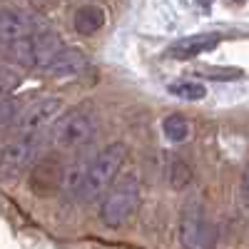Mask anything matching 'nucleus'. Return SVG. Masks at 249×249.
I'll return each mask as SVG.
<instances>
[{
  "instance_id": "obj_1",
  "label": "nucleus",
  "mask_w": 249,
  "mask_h": 249,
  "mask_svg": "<svg viewBox=\"0 0 249 249\" xmlns=\"http://www.w3.org/2000/svg\"><path fill=\"white\" fill-rule=\"evenodd\" d=\"M124 157H127V144L124 142H110L107 147H102L95 160L85 167V182H82L80 197L82 199H95L100 192H105L110 184H115L117 172L122 167Z\"/></svg>"
},
{
  "instance_id": "obj_2",
  "label": "nucleus",
  "mask_w": 249,
  "mask_h": 249,
  "mask_svg": "<svg viewBox=\"0 0 249 249\" xmlns=\"http://www.w3.org/2000/svg\"><path fill=\"white\" fill-rule=\"evenodd\" d=\"M95 130H97V112L92 102H82V105L62 112L60 120L53 124V142L62 150H72L90 142Z\"/></svg>"
},
{
  "instance_id": "obj_3",
  "label": "nucleus",
  "mask_w": 249,
  "mask_h": 249,
  "mask_svg": "<svg viewBox=\"0 0 249 249\" xmlns=\"http://www.w3.org/2000/svg\"><path fill=\"white\" fill-rule=\"evenodd\" d=\"M140 204V179L127 172L122 175L105 195L100 207V219L107 227H120Z\"/></svg>"
},
{
  "instance_id": "obj_4",
  "label": "nucleus",
  "mask_w": 249,
  "mask_h": 249,
  "mask_svg": "<svg viewBox=\"0 0 249 249\" xmlns=\"http://www.w3.org/2000/svg\"><path fill=\"white\" fill-rule=\"evenodd\" d=\"M217 239V230L212 219L207 217L204 204L192 197L187 199L184 210H182V219H179V242L184 249H212Z\"/></svg>"
},
{
  "instance_id": "obj_5",
  "label": "nucleus",
  "mask_w": 249,
  "mask_h": 249,
  "mask_svg": "<svg viewBox=\"0 0 249 249\" xmlns=\"http://www.w3.org/2000/svg\"><path fill=\"white\" fill-rule=\"evenodd\" d=\"M65 179H68V170L55 155H45L40 157L33 170H30V192L37 195V197H50L55 195L60 187H65Z\"/></svg>"
},
{
  "instance_id": "obj_6",
  "label": "nucleus",
  "mask_w": 249,
  "mask_h": 249,
  "mask_svg": "<svg viewBox=\"0 0 249 249\" xmlns=\"http://www.w3.org/2000/svg\"><path fill=\"white\" fill-rule=\"evenodd\" d=\"M35 30V20L20 8H0V40H3V48H10L20 40L33 37Z\"/></svg>"
},
{
  "instance_id": "obj_7",
  "label": "nucleus",
  "mask_w": 249,
  "mask_h": 249,
  "mask_svg": "<svg viewBox=\"0 0 249 249\" xmlns=\"http://www.w3.org/2000/svg\"><path fill=\"white\" fill-rule=\"evenodd\" d=\"M57 115H60V97H43L23 112V117L18 120V130L23 137H33L43 127H48Z\"/></svg>"
},
{
  "instance_id": "obj_8",
  "label": "nucleus",
  "mask_w": 249,
  "mask_h": 249,
  "mask_svg": "<svg viewBox=\"0 0 249 249\" xmlns=\"http://www.w3.org/2000/svg\"><path fill=\"white\" fill-rule=\"evenodd\" d=\"M33 155H35V140L20 137V140L8 142L3 147V155H0V172H3V177L10 179L20 175L33 162Z\"/></svg>"
},
{
  "instance_id": "obj_9",
  "label": "nucleus",
  "mask_w": 249,
  "mask_h": 249,
  "mask_svg": "<svg viewBox=\"0 0 249 249\" xmlns=\"http://www.w3.org/2000/svg\"><path fill=\"white\" fill-rule=\"evenodd\" d=\"M222 35L217 33H202V35H190V37H182L177 43L170 45V55L177 57V60H192V57H199L204 53H210L219 45Z\"/></svg>"
},
{
  "instance_id": "obj_10",
  "label": "nucleus",
  "mask_w": 249,
  "mask_h": 249,
  "mask_svg": "<svg viewBox=\"0 0 249 249\" xmlns=\"http://www.w3.org/2000/svg\"><path fill=\"white\" fill-rule=\"evenodd\" d=\"M33 53H35V65H40V68H48L50 62L65 50V43H62V37L55 33V30H40V33H35L33 37Z\"/></svg>"
},
{
  "instance_id": "obj_11",
  "label": "nucleus",
  "mask_w": 249,
  "mask_h": 249,
  "mask_svg": "<svg viewBox=\"0 0 249 249\" xmlns=\"http://www.w3.org/2000/svg\"><path fill=\"white\" fill-rule=\"evenodd\" d=\"M85 68H88V55L77 48H65L45 68V72H50L55 77H72V75H80Z\"/></svg>"
},
{
  "instance_id": "obj_12",
  "label": "nucleus",
  "mask_w": 249,
  "mask_h": 249,
  "mask_svg": "<svg viewBox=\"0 0 249 249\" xmlns=\"http://www.w3.org/2000/svg\"><path fill=\"white\" fill-rule=\"evenodd\" d=\"M107 23V13L100 5H80L72 15V25L80 35H95Z\"/></svg>"
},
{
  "instance_id": "obj_13",
  "label": "nucleus",
  "mask_w": 249,
  "mask_h": 249,
  "mask_svg": "<svg viewBox=\"0 0 249 249\" xmlns=\"http://www.w3.org/2000/svg\"><path fill=\"white\" fill-rule=\"evenodd\" d=\"M162 132H164V137H167L170 142H187L190 140V132H192V127H190V120H187L184 115H167L162 120Z\"/></svg>"
},
{
  "instance_id": "obj_14",
  "label": "nucleus",
  "mask_w": 249,
  "mask_h": 249,
  "mask_svg": "<svg viewBox=\"0 0 249 249\" xmlns=\"http://www.w3.org/2000/svg\"><path fill=\"white\" fill-rule=\"evenodd\" d=\"M175 97L179 100H187V102H197L207 95V88L202 85V82L197 80H179V82H170V88H167Z\"/></svg>"
},
{
  "instance_id": "obj_15",
  "label": "nucleus",
  "mask_w": 249,
  "mask_h": 249,
  "mask_svg": "<svg viewBox=\"0 0 249 249\" xmlns=\"http://www.w3.org/2000/svg\"><path fill=\"white\" fill-rule=\"evenodd\" d=\"M167 179H170V184L175 187V190H182V187H187V184H190V179H192V172H190V167H187V164H184L182 160H177V157H170Z\"/></svg>"
},
{
  "instance_id": "obj_16",
  "label": "nucleus",
  "mask_w": 249,
  "mask_h": 249,
  "mask_svg": "<svg viewBox=\"0 0 249 249\" xmlns=\"http://www.w3.org/2000/svg\"><path fill=\"white\" fill-rule=\"evenodd\" d=\"M0 120H3V122H0L3 127H10L15 120H20V115H18V110H15V100H13L10 95L3 97V115H0Z\"/></svg>"
},
{
  "instance_id": "obj_17",
  "label": "nucleus",
  "mask_w": 249,
  "mask_h": 249,
  "mask_svg": "<svg viewBox=\"0 0 249 249\" xmlns=\"http://www.w3.org/2000/svg\"><path fill=\"white\" fill-rule=\"evenodd\" d=\"M204 75H210L214 80H234V77H242V70H234V68H222V70H202Z\"/></svg>"
},
{
  "instance_id": "obj_18",
  "label": "nucleus",
  "mask_w": 249,
  "mask_h": 249,
  "mask_svg": "<svg viewBox=\"0 0 249 249\" xmlns=\"http://www.w3.org/2000/svg\"><path fill=\"white\" fill-rule=\"evenodd\" d=\"M239 197H242L244 207H249V162L244 164V172H242V179H239Z\"/></svg>"
},
{
  "instance_id": "obj_19",
  "label": "nucleus",
  "mask_w": 249,
  "mask_h": 249,
  "mask_svg": "<svg viewBox=\"0 0 249 249\" xmlns=\"http://www.w3.org/2000/svg\"><path fill=\"white\" fill-rule=\"evenodd\" d=\"M3 92L5 95H10V90H13V85H18V80H15V75H10V70L8 68H3Z\"/></svg>"
}]
</instances>
